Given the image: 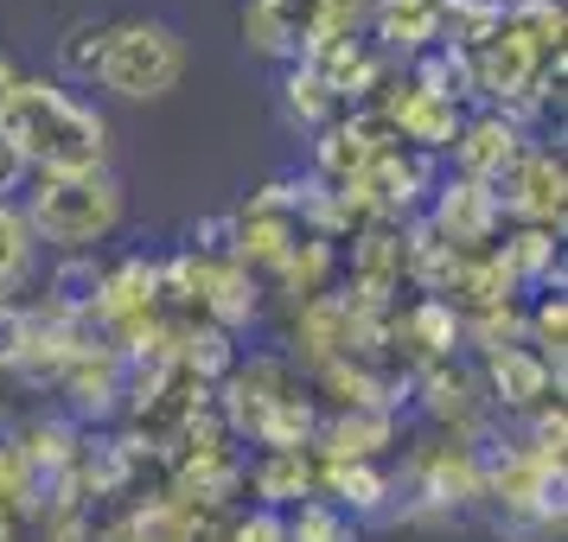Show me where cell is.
Here are the masks:
<instances>
[{
    "instance_id": "6da1fadb",
    "label": "cell",
    "mask_w": 568,
    "mask_h": 542,
    "mask_svg": "<svg viewBox=\"0 0 568 542\" xmlns=\"http://www.w3.org/2000/svg\"><path fill=\"white\" fill-rule=\"evenodd\" d=\"M0 134L32 180H78L109 166V122L58 78H20L0 109Z\"/></svg>"
},
{
    "instance_id": "7a4b0ae2",
    "label": "cell",
    "mask_w": 568,
    "mask_h": 542,
    "mask_svg": "<svg viewBox=\"0 0 568 542\" xmlns=\"http://www.w3.org/2000/svg\"><path fill=\"white\" fill-rule=\"evenodd\" d=\"M32 243H45L58 256H97L115 224H122V185L115 173H78V180H32V192L20 198Z\"/></svg>"
},
{
    "instance_id": "3957f363",
    "label": "cell",
    "mask_w": 568,
    "mask_h": 542,
    "mask_svg": "<svg viewBox=\"0 0 568 542\" xmlns=\"http://www.w3.org/2000/svg\"><path fill=\"white\" fill-rule=\"evenodd\" d=\"M185 32L173 20H115L109 27V45H103V64H97V90L122 96V103H154L166 96L173 83L185 78Z\"/></svg>"
},
{
    "instance_id": "277c9868",
    "label": "cell",
    "mask_w": 568,
    "mask_h": 542,
    "mask_svg": "<svg viewBox=\"0 0 568 542\" xmlns=\"http://www.w3.org/2000/svg\"><path fill=\"white\" fill-rule=\"evenodd\" d=\"M479 384H486V402H498V409H542V402H549V389H562L556 377H549V364H542L530 345L491 351Z\"/></svg>"
},
{
    "instance_id": "5b68a950",
    "label": "cell",
    "mask_w": 568,
    "mask_h": 542,
    "mask_svg": "<svg viewBox=\"0 0 568 542\" xmlns=\"http://www.w3.org/2000/svg\"><path fill=\"white\" fill-rule=\"evenodd\" d=\"M517 147H524V134L498 115V109H486V115H473V122H460V141H454V166H460V180H498L505 166L517 160Z\"/></svg>"
},
{
    "instance_id": "8992f818",
    "label": "cell",
    "mask_w": 568,
    "mask_h": 542,
    "mask_svg": "<svg viewBox=\"0 0 568 542\" xmlns=\"http://www.w3.org/2000/svg\"><path fill=\"white\" fill-rule=\"evenodd\" d=\"M243 485L262 498V511H294L313 498V466L307 453H262L256 466H243Z\"/></svg>"
},
{
    "instance_id": "52a82bcc",
    "label": "cell",
    "mask_w": 568,
    "mask_h": 542,
    "mask_svg": "<svg viewBox=\"0 0 568 542\" xmlns=\"http://www.w3.org/2000/svg\"><path fill=\"white\" fill-rule=\"evenodd\" d=\"M320 485H326V504H338L345 517H377L389 504V479L377 472V466H364V460L326 466V472H320Z\"/></svg>"
},
{
    "instance_id": "ba28073f",
    "label": "cell",
    "mask_w": 568,
    "mask_h": 542,
    "mask_svg": "<svg viewBox=\"0 0 568 542\" xmlns=\"http://www.w3.org/2000/svg\"><path fill=\"white\" fill-rule=\"evenodd\" d=\"M109 27H115V20H78V27H64V39H58V52H52L58 83H97Z\"/></svg>"
},
{
    "instance_id": "9c48e42d",
    "label": "cell",
    "mask_w": 568,
    "mask_h": 542,
    "mask_svg": "<svg viewBox=\"0 0 568 542\" xmlns=\"http://www.w3.org/2000/svg\"><path fill=\"white\" fill-rule=\"evenodd\" d=\"M287 542H358V517H345L326 498H301L294 511H282Z\"/></svg>"
},
{
    "instance_id": "30bf717a",
    "label": "cell",
    "mask_w": 568,
    "mask_h": 542,
    "mask_svg": "<svg viewBox=\"0 0 568 542\" xmlns=\"http://www.w3.org/2000/svg\"><path fill=\"white\" fill-rule=\"evenodd\" d=\"M32 249H39V243H32L20 205H13V198H0V300L32 275Z\"/></svg>"
},
{
    "instance_id": "8fae6325",
    "label": "cell",
    "mask_w": 568,
    "mask_h": 542,
    "mask_svg": "<svg viewBox=\"0 0 568 542\" xmlns=\"http://www.w3.org/2000/svg\"><path fill=\"white\" fill-rule=\"evenodd\" d=\"M32 351H39V313L0 300V370H27Z\"/></svg>"
},
{
    "instance_id": "7c38bea8",
    "label": "cell",
    "mask_w": 568,
    "mask_h": 542,
    "mask_svg": "<svg viewBox=\"0 0 568 542\" xmlns=\"http://www.w3.org/2000/svg\"><path fill=\"white\" fill-rule=\"evenodd\" d=\"M282 90H287V109H294V115H301L307 129H313V122H326V115H333V109H338V96H333V90H326V78H320L313 64H301V58L287 64Z\"/></svg>"
},
{
    "instance_id": "4fadbf2b",
    "label": "cell",
    "mask_w": 568,
    "mask_h": 542,
    "mask_svg": "<svg viewBox=\"0 0 568 542\" xmlns=\"http://www.w3.org/2000/svg\"><path fill=\"white\" fill-rule=\"evenodd\" d=\"M20 180H27V166L13 160V147H7V134H0V198H7V192H20Z\"/></svg>"
},
{
    "instance_id": "5bb4252c",
    "label": "cell",
    "mask_w": 568,
    "mask_h": 542,
    "mask_svg": "<svg viewBox=\"0 0 568 542\" xmlns=\"http://www.w3.org/2000/svg\"><path fill=\"white\" fill-rule=\"evenodd\" d=\"M13 83H20V71H13V58L0 52V109H7V96H13Z\"/></svg>"
}]
</instances>
